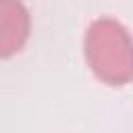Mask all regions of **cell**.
Masks as SVG:
<instances>
[{
    "instance_id": "cell-1",
    "label": "cell",
    "mask_w": 133,
    "mask_h": 133,
    "mask_svg": "<svg viewBox=\"0 0 133 133\" xmlns=\"http://www.w3.org/2000/svg\"><path fill=\"white\" fill-rule=\"evenodd\" d=\"M85 58L98 79L125 85L133 77V39L114 19H98L85 35Z\"/></svg>"
},
{
    "instance_id": "cell-2",
    "label": "cell",
    "mask_w": 133,
    "mask_h": 133,
    "mask_svg": "<svg viewBox=\"0 0 133 133\" xmlns=\"http://www.w3.org/2000/svg\"><path fill=\"white\" fill-rule=\"evenodd\" d=\"M29 37V12L21 0H0V58L23 48Z\"/></svg>"
}]
</instances>
